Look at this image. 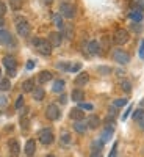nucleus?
I'll use <instances>...</instances> for the list:
<instances>
[{
	"instance_id": "nucleus-34",
	"label": "nucleus",
	"mask_w": 144,
	"mask_h": 157,
	"mask_svg": "<svg viewBox=\"0 0 144 157\" xmlns=\"http://www.w3.org/2000/svg\"><path fill=\"white\" fill-rule=\"evenodd\" d=\"M6 11H8L6 3L3 2V0H0V17H3V16L6 14Z\"/></svg>"
},
{
	"instance_id": "nucleus-42",
	"label": "nucleus",
	"mask_w": 144,
	"mask_h": 157,
	"mask_svg": "<svg viewBox=\"0 0 144 157\" xmlns=\"http://www.w3.org/2000/svg\"><path fill=\"white\" fill-rule=\"evenodd\" d=\"M139 58H144V41L139 43Z\"/></svg>"
},
{
	"instance_id": "nucleus-37",
	"label": "nucleus",
	"mask_w": 144,
	"mask_h": 157,
	"mask_svg": "<svg viewBox=\"0 0 144 157\" xmlns=\"http://www.w3.org/2000/svg\"><path fill=\"white\" fill-rule=\"evenodd\" d=\"M99 72L107 75V74H110V72H111V68H108V66H99Z\"/></svg>"
},
{
	"instance_id": "nucleus-38",
	"label": "nucleus",
	"mask_w": 144,
	"mask_h": 157,
	"mask_svg": "<svg viewBox=\"0 0 144 157\" xmlns=\"http://www.w3.org/2000/svg\"><path fill=\"white\" fill-rule=\"evenodd\" d=\"M24 107V96H19L17 98V101H16V109L17 110H20Z\"/></svg>"
},
{
	"instance_id": "nucleus-39",
	"label": "nucleus",
	"mask_w": 144,
	"mask_h": 157,
	"mask_svg": "<svg viewBox=\"0 0 144 157\" xmlns=\"http://www.w3.org/2000/svg\"><path fill=\"white\" fill-rule=\"evenodd\" d=\"M116 151H117V141H114V145H113V148H111L108 157H116Z\"/></svg>"
},
{
	"instance_id": "nucleus-28",
	"label": "nucleus",
	"mask_w": 144,
	"mask_h": 157,
	"mask_svg": "<svg viewBox=\"0 0 144 157\" xmlns=\"http://www.w3.org/2000/svg\"><path fill=\"white\" fill-rule=\"evenodd\" d=\"M60 141H61V145H69L71 143V134L69 132H61Z\"/></svg>"
},
{
	"instance_id": "nucleus-8",
	"label": "nucleus",
	"mask_w": 144,
	"mask_h": 157,
	"mask_svg": "<svg viewBox=\"0 0 144 157\" xmlns=\"http://www.w3.org/2000/svg\"><path fill=\"white\" fill-rule=\"evenodd\" d=\"M113 60L117 61L119 64H127L130 61V55L121 49H116V50H113Z\"/></svg>"
},
{
	"instance_id": "nucleus-47",
	"label": "nucleus",
	"mask_w": 144,
	"mask_h": 157,
	"mask_svg": "<svg viewBox=\"0 0 144 157\" xmlns=\"http://www.w3.org/2000/svg\"><path fill=\"white\" fill-rule=\"evenodd\" d=\"M139 126H141V127L144 129V120H141V121H139Z\"/></svg>"
},
{
	"instance_id": "nucleus-5",
	"label": "nucleus",
	"mask_w": 144,
	"mask_h": 157,
	"mask_svg": "<svg viewBox=\"0 0 144 157\" xmlns=\"http://www.w3.org/2000/svg\"><path fill=\"white\" fill-rule=\"evenodd\" d=\"M54 132H52V129L50 127H46V129H42L41 132H39V141L42 143V145H52L54 143Z\"/></svg>"
},
{
	"instance_id": "nucleus-26",
	"label": "nucleus",
	"mask_w": 144,
	"mask_h": 157,
	"mask_svg": "<svg viewBox=\"0 0 144 157\" xmlns=\"http://www.w3.org/2000/svg\"><path fill=\"white\" fill-rule=\"evenodd\" d=\"M54 24L57 25V27H58L60 30H63V29H64V22H63V16H61V14H55V16H54Z\"/></svg>"
},
{
	"instance_id": "nucleus-19",
	"label": "nucleus",
	"mask_w": 144,
	"mask_h": 157,
	"mask_svg": "<svg viewBox=\"0 0 144 157\" xmlns=\"http://www.w3.org/2000/svg\"><path fill=\"white\" fill-rule=\"evenodd\" d=\"M88 54H91V55L100 54V44L97 41H89L88 43Z\"/></svg>"
},
{
	"instance_id": "nucleus-17",
	"label": "nucleus",
	"mask_w": 144,
	"mask_h": 157,
	"mask_svg": "<svg viewBox=\"0 0 144 157\" xmlns=\"http://www.w3.org/2000/svg\"><path fill=\"white\" fill-rule=\"evenodd\" d=\"M86 126H88L89 129H97V127L100 126V118H99L97 115H91V116H88Z\"/></svg>"
},
{
	"instance_id": "nucleus-27",
	"label": "nucleus",
	"mask_w": 144,
	"mask_h": 157,
	"mask_svg": "<svg viewBox=\"0 0 144 157\" xmlns=\"http://www.w3.org/2000/svg\"><path fill=\"white\" fill-rule=\"evenodd\" d=\"M9 88H11L9 78H0V90H2V91H8Z\"/></svg>"
},
{
	"instance_id": "nucleus-32",
	"label": "nucleus",
	"mask_w": 144,
	"mask_h": 157,
	"mask_svg": "<svg viewBox=\"0 0 144 157\" xmlns=\"http://www.w3.org/2000/svg\"><path fill=\"white\" fill-rule=\"evenodd\" d=\"M57 68L61 69V71H64V72H69L71 64H69V63H57Z\"/></svg>"
},
{
	"instance_id": "nucleus-48",
	"label": "nucleus",
	"mask_w": 144,
	"mask_h": 157,
	"mask_svg": "<svg viewBox=\"0 0 144 157\" xmlns=\"http://www.w3.org/2000/svg\"><path fill=\"white\" fill-rule=\"evenodd\" d=\"M44 3H52V0H42Z\"/></svg>"
},
{
	"instance_id": "nucleus-22",
	"label": "nucleus",
	"mask_w": 144,
	"mask_h": 157,
	"mask_svg": "<svg viewBox=\"0 0 144 157\" xmlns=\"http://www.w3.org/2000/svg\"><path fill=\"white\" fill-rule=\"evenodd\" d=\"M33 99L35 101H42L44 99V96H46V91H44V88L42 86H38V88H35L33 91Z\"/></svg>"
},
{
	"instance_id": "nucleus-15",
	"label": "nucleus",
	"mask_w": 144,
	"mask_h": 157,
	"mask_svg": "<svg viewBox=\"0 0 144 157\" xmlns=\"http://www.w3.org/2000/svg\"><path fill=\"white\" fill-rule=\"evenodd\" d=\"M52 78H54V74H52L50 71H41L39 75H38V82L41 85H44V83H49Z\"/></svg>"
},
{
	"instance_id": "nucleus-3",
	"label": "nucleus",
	"mask_w": 144,
	"mask_h": 157,
	"mask_svg": "<svg viewBox=\"0 0 144 157\" xmlns=\"http://www.w3.org/2000/svg\"><path fill=\"white\" fill-rule=\"evenodd\" d=\"M16 30H17V35H20L22 38H27L31 32L30 22L25 17H17L16 19Z\"/></svg>"
},
{
	"instance_id": "nucleus-11",
	"label": "nucleus",
	"mask_w": 144,
	"mask_h": 157,
	"mask_svg": "<svg viewBox=\"0 0 144 157\" xmlns=\"http://www.w3.org/2000/svg\"><path fill=\"white\" fill-rule=\"evenodd\" d=\"M102 148H103L102 140L93 141V145H91V157H100L102 155Z\"/></svg>"
},
{
	"instance_id": "nucleus-41",
	"label": "nucleus",
	"mask_w": 144,
	"mask_h": 157,
	"mask_svg": "<svg viewBox=\"0 0 144 157\" xmlns=\"http://www.w3.org/2000/svg\"><path fill=\"white\" fill-rule=\"evenodd\" d=\"M11 6L14 10H19L20 8V2H19V0H11Z\"/></svg>"
},
{
	"instance_id": "nucleus-1",
	"label": "nucleus",
	"mask_w": 144,
	"mask_h": 157,
	"mask_svg": "<svg viewBox=\"0 0 144 157\" xmlns=\"http://www.w3.org/2000/svg\"><path fill=\"white\" fill-rule=\"evenodd\" d=\"M33 46L36 47V50L39 52V54L46 55V57L50 55V54H52V49H54L47 39H42V38H35V39H33Z\"/></svg>"
},
{
	"instance_id": "nucleus-46",
	"label": "nucleus",
	"mask_w": 144,
	"mask_h": 157,
	"mask_svg": "<svg viewBox=\"0 0 144 157\" xmlns=\"http://www.w3.org/2000/svg\"><path fill=\"white\" fill-rule=\"evenodd\" d=\"M3 25H5V21H3V17H0V30L3 29Z\"/></svg>"
},
{
	"instance_id": "nucleus-45",
	"label": "nucleus",
	"mask_w": 144,
	"mask_h": 157,
	"mask_svg": "<svg viewBox=\"0 0 144 157\" xmlns=\"http://www.w3.org/2000/svg\"><path fill=\"white\" fill-rule=\"evenodd\" d=\"M33 68H35V61H28V63H27V69L30 71V69H33Z\"/></svg>"
},
{
	"instance_id": "nucleus-9",
	"label": "nucleus",
	"mask_w": 144,
	"mask_h": 157,
	"mask_svg": "<svg viewBox=\"0 0 144 157\" xmlns=\"http://www.w3.org/2000/svg\"><path fill=\"white\" fill-rule=\"evenodd\" d=\"M3 64H5V68L8 71V75L9 77H14L16 75V66H17L16 60L13 58V57H5L3 58Z\"/></svg>"
},
{
	"instance_id": "nucleus-16",
	"label": "nucleus",
	"mask_w": 144,
	"mask_h": 157,
	"mask_svg": "<svg viewBox=\"0 0 144 157\" xmlns=\"http://www.w3.org/2000/svg\"><path fill=\"white\" fill-rule=\"evenodd\" d=\"M69 116H71V120H74V121H83V118H85V112H83L82 109L75 107V109H72V110H71Z\"/></svg>"
},
{
	"instance_id": "nucleus-25",
	"label": "nucleus",
	"mask_w": 144,
	"mask_h": 157,
	"mask_svg": "<svg viewBox=\"0 0 144 157\" xmlns=\"http://www.w3.org/2000/svg\"><path fill=\"white\" fill-rule=\"evenodd\" d=\"M52 90H54L55 93H61V91L64 90V80H63V78H58V80H55Z\"/></svg>"
},
{
	"instance_id": "nucleus-49",
	"label": "nucleus",
	"mask_w": 144,
	"mask_h": 157,
	"mask_svg": "<svg viewBox=\"0 0 144 157\" xmlns=\"http://www.w3.org/2000/svg\"><path fill=\"white\" fill-rule=\"evenodd\" d=\"M46 157H55L54 154H49V155H46Z\"/></svg>"
},
{
	"instance_id": "nucleus-40",
	"label": "nucleus",
	"mask_w": 144,
	"mask_h": 157,
	"mask_svg": "<svg viewBox=\"0 0 144 157\" xmlns=\"http://www.w3.org/2000/svg\"><path fill=\"white\" fill-rule=\"evenodd\" d=\"M20 126H22V129H27L28 127V120H27V118H20Z\"/></svg>"
},
{
	"instance_id": "nucleus-10",
	"label": "nucleus",
	"mask_w": 144,
	"mask_h": 157,
	"mask_svg": "<svg viewBox=\"0 0 144 157\" xmlns=\"http://www.w3.org/2000/svg\"><path fill=\"white\" fill-rule=\"evenodd\" d=\"M0 44H5V46H16V41L13 39L11 33L8 30H0Z\"/></svg>"
},
{
	"instance_id": "nucleus-44",
	"label": "nucleus",
	"mask_w": 144,
	"mask_h": 157,
	"mask_svg": "<svg viewBox=\"0 0 144 157\" xmlns=\"http://www.w3.org/2000/svg\"><path fill=\"white\" fill-rule=\"evenodd\" d=\"M60 102H61V104H66V102H68V96H66V94H61V96H60Z\"/></svg>"
},
{
	"instance_id": "nucleus-33",
	"label": "nucleus",
	"mask_w": 144,
	"mask_h": 157,
	"mask_svg": "<svg viewBox=\"0 0 144 157\" xmlns=\"http://www.w3.org/2000/svg\"><path fill=\"white\" fill-rule=\"evenodd\" d=\"M78 109H82V110H93L94 105H93V104H89V102H80Z\"/></svg>"
},
{
	"instance_id": "nucleus-24",
	"label": "nucleus",
	"mask_w": 144,
	"mask_h": 157,
	"mask_svg": "<svg viewBox=\"0 0 144 157\" xmlns=\"http://www.w3.org/2000/svg\"><path fill=\"white\" fill-rule=\"evenodd\" d=\"M74 129H75V132H78V134H85L86 129H88V126H86V123H83V121H75V123H74Z\"/></svg>"
},
{
	"instance_id": "nucleus-29",
	"label": "nucleus",
	"mask_w": 144,
	"mask_h": 157,
	"mask_svg": "<svg viewBox=\"0 0 144 157\" xmlns=\"http://www.w3.org/2000/svg\"><path fill=\"white\" fill-rule=\"evenodd\" d=\"M133 120L135 121H141V120H144V109H138V110H135V113H133Z\"/></svg>"
},
{
	"instance_id": "nucleus-36",
	"label": "nucleus",
	"mask_w": 144,
	"mask_h": 157,
	"mask_svg": "<svg viewBox=\"0 0 144 157\" xmlns=\"http://www.w3.org/2000/svg\"><path fill=\"white\" fill-rule=\"evenodd\" d=\"M80 69H82V63H74V64H71L69 72H77V71H80Z\"/></svg>"
},
{
	"instance_id": "nucleus-2",
	"label": "nucleus",
	"mask_w": 144,
	"mask_h": 157,
	"mask_svg": "<svg viewBox=\"0 0 144 157\" xmlns=\"http://www.w3.org/2000/svg\"><path fill=\"white\" fill-rule=\"evenodd\" d=\"M60 14L66 19H74L77 14V6L71 2H63L60 5Z\"/></svg>"
},
{
	"instance_id": "nucleus-43",
	"label": "nucleus",
	"mask_w": 144,
	"mask_h": 157,
	"mask_svg": "<svg viewBox=\"0 0 144 157\" xmlns=\"http://www.w3.org/2000/svg\"><path fill=\"white\" fill-rule=\"evenodd\" d=\"M132 109H133V107H132V105H130V107H128V109L125 110V113L122 115V120H127V116L130 115V112H132Z\"/></svg>"
},
{
	"instance_id": "nucleus-23",
	"label": "nucleus",
	"mask_w": 144,
	"mask_h": 157,
	"mask_svg": "<svg viewBox=\"0 0 144 157\" xmlns=\"http://www.w3.org/2000/svg\"><path fill=\"white\" fill-rule=\"evenodd\" d=\"M36 86H35V78H27L24 83H22V90L25 91V93H30V91H33Z\"/></svg>"
},
{
	"instance_id": "nucleus-30",
	"label": "nucleus",
	"mask_w": 144,
	"mask_h": 157,
	"mask_svg": "<svg viewBox=\"0 0 144 157\" xmlns=\"http://www.w3.org/2000/svg\"><path fill=\"white\" fill-rule=\"evenodd\" d=\"M124 105H127V99H114L113 101V107H124Z\"/></svg>"
},
{
	"instance_id": "nucleus-13",
	"label": "nucleus",
	"mask_w": 144,
	"mask_h": 157,
	"mask_svg": "<svg viewBox=\"0 0 144 157\" xmlns=\"http://www.w3.org/2000/svg\"><path fill=\"white\" fill-rule=\"evenodd\" d=\"M8 148H9V152L14 155V157L19 155V152H20V145H19V141H17L16 138H9V140H8Z\"/></svg>"
},
{
	"instance_id": "nucleus-4",
	"label": "nucleus",
	"mask_w": 144,
	"mask_h": 157,
	"mask_svg": "<svg viewBox=\"0 0 144 157\" xmlns=\"http://www.w3.org/2000/svg\"><path fill=\"white\" fill-rule=\"evenodd\" d=\"M128 39H130V33H128L125 29L116 30V33L113 35V41H114V44H117V46H124L125 43H128Z\"/></svg>"
},
{
	"instance_id": "nucleus-35",
	"label": "nucleus",
	"mask_w": 144,
	"mask_h": 157,
	"mask_svg": "<svg viewBox=\"0 0 144 157\" xmlns=\"http://www.w3.org/2000/svg\"><path fill=\"white\" fill-rule=\"evenodd\" d=\"M63 32H64V36H66L68 39H71V38H72V27H71V25H69V27H66V25H64Z\"/></svg>"
},
{
	"instance_id": "nucleus-20",
	"label": "nucleus",
	"mask_w": 144,
	"mask_h": 157,
	"mask_svg": "<svg viewBox=\"0 0 144 157\" xmlns=\"http://www.w3.org/2000/svg\"><path fill=\"white\" fill-rule=\"evenodd\" d=\"M113 132H114V129H113V126H107L105 129H103V132H102V141L103 143H107V141H110L111 140V137H113Z\"/></svg>"
},
{
	"instance_id": "nucleus-6",
	"label": "nucleus",
	"mask_w": 144,
	"mask_h": 157,
	"mask_svg": "<svg viewBox=\"0 0 144 157\" xmlns=\"http://www.w3.org/2000/svg\"><path fill=\"white\" fill-rule=\"evenodd\" d=\"M61 112L58 109V105H55V104H49L47 109H46V116H47V120L50 121H57L58 118H60Z\"/></svg>"
},
{
	"instance_id": "nucleus-14",
	"label": "nucleus",
	"mask_w": 144,
	"mask_h": 157,
	"mask_svg": "<svg viewBox=\"0 0 144 157\" xmlns=\"http://www.w3.org/2000/svg\"><path fill=\"white\" fill-rule=\"evenodd\" d=\"M88 82H89V74L88 72H78L74 83L78 85V86H85V85H88Z\"/></svg>"
},
{
	"instance_id": "nucleus-31",
	"label": "nucleus",
	"mask_w": 144,
	"mask_h": 157,
	"mask_svg": "<svg viewBox=\"0 0 144 157\" xmlns=\"http://www.w3.org/2000/svg\"><path fill=\"white\" fill-rule=\"evenodd\" d=\"M121 88L125 91V93H128V91H132V83H130L128 80H122L121 82Z\"/></svg>"
},
{
	"instance_id": "nucleus-7",
	"label": "nucleus",
	"mask_w": 144,
	"mask_h": 157,
	"mask_svg": "<svg viewBox=\"0 0 144 157\" xmlns=\"http://www.w3.org/2000/svg\"><path fill=\"white\" fill-rule=\"evenodd\" d=\"M142 17H144V14H142V6H141V5H135L133 10L128 13V19L132 21V22H135V24H136V22L139 24V22L142 21Z\"/></svg>"
},
{
	"instance_id": "nucleus-18",
	"label": "nucleus",
	"mask_w": 144,
	"mask_h": 157,
	"mask_svg": "<svg viewBox=\"0 0 144 157\" xmlns=\"http://www.w3.org/2000/svg\"><path fill=\"white\" fill-rule=\"evenodd\" d=\"M24 151H25V155L31 157V155L35 154V151H36V141L30 138L27 143H25V148H24Z\"/></svg>"
},
{
	"instance_id": "nucleus-21",
	"label": "nucleus",
	"mask_w": 144,
	"mask_h": 157,
	"mask_svg": "<svg viewBox=\"0 0 144 157\" xmlns=\"http://www.w3.org/2000/svg\"><path fill=\"white\" fill-rule=\"evenodd\" d=\"M71 98H72V101H75V102H82V101H83V98H85L83 90H80V88H75V90H72Z\"/></svg>"
},
{
	"instance_id": "nucleus-12",
	"label": "nucleus",
	"mask_w": 144,
	"mask_h": 157,
	"mask_svg": "<svg viewBox=\"0 0 144 157\" xmlns=\"http://www.w3.org/2000/svg\"><path fill=\"white\" fill-rule=\"evenodd\" d=\"M61 39H63V35H61V33H58V32H52V33H49V39H47V41L50 43L52 47H60Z\"/></svg>"
}]
</instances>
